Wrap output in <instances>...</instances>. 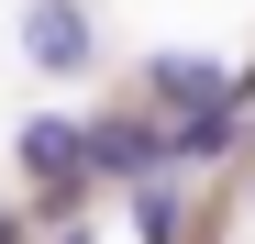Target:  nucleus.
Listing matches in <instances>:
<instances>
[{
    "mask_svg": "<svg viewBox=\"0 0 255 244\" xmlns=\"http://www.w3.org/2000/svg\"><path fill=\"white\" fill-rule=\"evenodd\" d=\"M155 133H144V122H89V133H78V167H100V178H144L155 167Z\"/></svg>",
    "mask_w": 255,
    "mask_h": 244,
    "instance_id": "obj_1",
    "label": "nucleus"
},
{
    "mask_svg": "<svg viewBox=\"0 0 255 244\" xmlns=\"http://www.w3.org/2000/svg\"><path fill=\"white\" fill-rule=\"evenodd\" d=\"M22 45L45 56V67H78V56H89V22H78L67 0H33V11H22Z\"/></svg>",
    "mask_w": 255,
    "mask_h": 244,
    "instance_id": "obj_2",
    "label": "nucleus"
},
{
    "mask_svg": "<svg viewBox=\"0 0 255 244\" xmlns=\"http://www.w3.org/2000/svg\"><path fill=\"white\" fill-rule=\"evenodd\" d=\"M22 167L33 178H78V122H22Z\"/></svg>",
    "mask_w": 255,
    "mask_h": 244,
    "instance_id": "obj_3",
    "label": "nucleus"
},
{
    "mask_svg": "<svg viewBox=\"0 0 255 244\" xmlns=\"http://www.w3.org/2000/svg\"><path fill=\"white\" fill-rule=\"evenodd\" d=\"M155 89L178 100V111H211V100H222V67H211V56H166V67H155Z\"/></svg>",
    "mask_w": 255,
    "mask_h": 244,
    "instance_id": "obj_4",
    "label": "nucleus"
},
{
    "mask_svg": "<svg viewBox=\"0 0 255 244\" xmlns=\"http://www.w3.org/2000/svg\"><path fill=\"white\" fill-rule=\"evenodd\" d=\"M0 244H11V211H0Z\"/></svg>",
    "mask_w": 255,
    "mask_h": 244,
    "instance_id": "obj_5",
    "label": "nucleus"
}]
</instances>
